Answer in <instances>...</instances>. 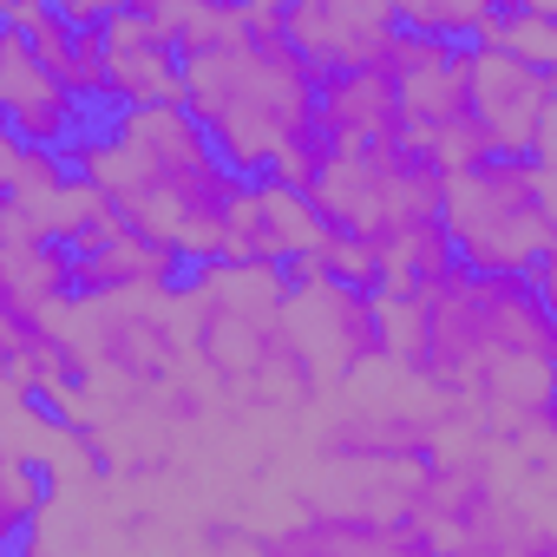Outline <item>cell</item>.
Instances as JSON below:
<instances>
[{
  "mask_svg": "<svg viewBox=\"0 0 557 557\" xmlns=\"http://www.w3.org/2000/svg\"><path fill=\"white\" fill-rule=\"evenodd\" d=\"M66 171L106 197V210L184 269L230 262V223L243 177L210 151L184 106H119L92 119L66 151Z\"/></svg>",
  "mask_w": 557,
  "mask_h": 557,
  "instance_id": "obj_1",
  "label": "cell"
},
{
  "mask_svg": "<svg viewBox=\"0 0 557 557\" xmlns=\"http://www.w3.org/2000/svg\"><path fill=\"white\" fill-rule=\"evenodd\" d=\"M315 73L283 40L275 0H243L236 27L177 60V106L197 119L210 151L243 177L309 190L329 145L315 125Z\"/></svg>",
  "mask_w": 557,
  "mask_h": 557,
  "instance_id": "obj_2",
  "label": "cell"
},
{
  "mask_svg": "<svg viewBox=\"0 0 557 557\" xmlns=\"http://www.w3.org/2000/svg\"><path fill=\"white\" fill-rule=\"evenodd\" d=\"M550 164L485 158L472 171L440 177V230L466 275H505L531 283L557 262V210H550Z\"/></svg>",
  "mask_w": 557,
  "mask_h": 557,
  "instance_id": "obj_3",
  "label": "cell"
},
{
  "mask_svg": "<svg viewBox=\"0 0 557 557\" xmlns=\"http://www.w3.org/2000/svg\"><path fill=\"white\" fill-rule=\"evenodd\" d=\"M302 197L322 216V230H335L361 249H381L400 230L440 223V171H426L407 145L329 151Z\"/></svg>",
  "mask_w": 557,
  "mask_h": 557,
  "instance_id": "obj_4",
  "label": "cell"
},
{
  "mask_svg": "<svg viewBox=\"0 0 557 557\" xmlns=\"http://www.w3.org/2000/svg\"><path fill=\"white\" fill-rule=\"evenodd\" d=\"M92 466H99L92 446L0 368V557L21 550V537L40 524L53 479L92 472Z\"/></svg>",
  "mask_w": 557,
  "mask_h": 557,
  "instance_id": "obj_5",
  "label": "cell"
},
{
  "mask_svg": "<svg viewBox=\"0 0 557 557\" xmlns=\"http://www.w3.org/2000/svg\"><path fill=\"white\" fill-rule=\"evenodd\" d=\"M466 112L485 132L492 158L550 164V119H557V73H531L505 53L466 47Z\"/></svg>",
  "mask_w": 557,
  "mask_h": 557,
  "instance_id": "obj_6",
  "label": "cell"
},
{
  "mask_svg": "<svg viewBox=\"0 0 557 557\" xmlns=\"http://www.w3.org/2000/svg\"><path fill=\"white\" fill-rule=\"evenodd\" d=\"M283 40L315 73V86L355 73L394 79V53H400L394 0H302V8H283Z\"/></svg>",
  "mask_w": 557,
  "mask_h": 557,
  "instance_id": "obj_7",
  "label": "cell"
},
{
  "mask_svg": "<svg viewBox=\"0 0 557 557\" xmlns=\"http://www.w3.org/2000/svg\"><path fill=\"white\" fill-rule=\"evenodd\" d=\"M99 66H106V99L119 106H177V53L151 8H119L99 21Z\"/></svg>",
  "mask_w": 557,
  "mask_h": 557,
  "instance_id": "obj_8",
  "label": "cell"
},
{
  "mask_svg": "<svg viewBox=\"0 0 557 557\" xmlns=\"http://www.w3.org/2000/svg\"><path fill=\"white\" fill-rule=\"evenodd\" d=\"M0 119L14 125V138L21 145H34V151H66L92 119H86V106H73L60 86H53V73L27 53V40L21 34H8L0 27Z\"/></svg>",
  "mask_w": 557,
  "mask_h": 557,
  "instance_id": "obj_9",
  "label": "cell"
},
{
  "mask_svg": "<svg viewBox=\"0 0 557 557\" xmlns=\"http://www.w3.org/2000/svg\"><path fill=\"white\" fill-rule=\"evenodd\" d=\"M73 256V296H132V289H177L184 262L158 243H145L138 230H125L112 210L66 249Z\"/></svg>",
  "mask_w": 557,
  "mask_h": 557,
  "instance_id": "obj_10",
  "label": "cell"
},
{
  "mask_svg": "<svg viewBox=\"0 0 557 557\" xmlns=\"http://www.w3.org/2000/svg\"><path fill=\"white\" fill-rule=\"evenodd\" d=\"M315 125L329 151H361V145H400V92L381 73L355 79H322L315 92Z\"/></svg>",
  "mask_w": 557,
  "mask_h": 557,
  "instance_id": "obj_11",
  "label": "cell"
},
{
  "mask_svg": "<svg viewBox=\"0 0 557 557\" xmlns=\"http://www.w3.org/2000/svg\"><path fill=\"white\" fill-rule=\"evenodd\" d=\"M73 302V256L34 236H0V309L27 329H47Z\"/></svg>",
  "mask_w": 557,
  "mask_h": 557,
  "instance_id": "obj_12",
  "label": "cell"
},
{
  "mask_svg": "<svg viewBox=\"0 0 557 557\" xmlns=\"http://www.w3.org/2000/svg\"><path fill=\"white\" fill-rule=\"evenodd\" d=\"M485 53H505L531 73H557V8L550 0H505V8H492L485 34L472 40Z\"/></svg>",
  "mask_w": 557,
  "mask_h": 557,
  "instance_id": "obj_13",
  "label": "cell"
},
{
  "mask_svg": "<svg viewBox=\"0 0 557 557\" xmlns=\"http://www.w3.org/2000/svg\"><path fill=\"white\" fill-rule=\"evenodd\" d=\"M498 0H394V27L400 34H420V40H440V47H472L485 34Z\"/></svg>",
  "mask_w": 557,
  "mask_h": 557,
  "instance_id": "obj_14",
  "label": "cell"
},
{
  "mask_svg": "<svg viewBox=\"0 0 557 557\" xmlns=\"http://www.w3.org/2000/svg\"><path fill=\"white\" fill-rule=\"evenodd\" d=\"M21 342H27V322H14L8 309H0V368H8V355H14Z\"/></svg>",
  "mask_w": 557,
  "mask_h": 557,
  "instance_id": "obj_15",
  "label": "cell"
}]
</instances>
